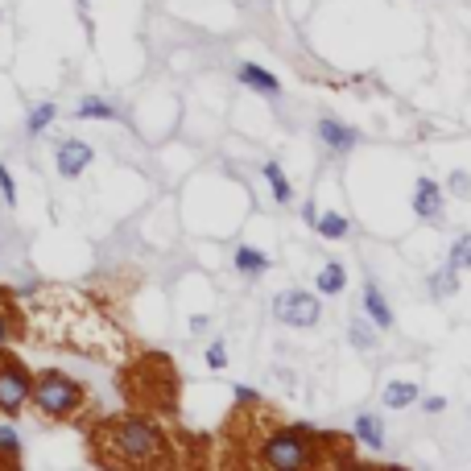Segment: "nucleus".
<instances>
[{"mask_svg":"<svg viewBox=\"0 0 471 471\" xmlns=\"http://www.w3.org/2000/svg\"><path fill=\"white\" fill-rule=\"evenodd\" d=\"M54 116H59V108H54V104H38V108H30V116H25V133H30V137L46 133V128L54 125Z\"/></svg>","mask_w":471,"mask_h":471,"instance_id":"nucleus-21","label":"nucleus"},{"mask_svg":"<svg viewBox=\"0 0 471 471\" xmlns=\"http://www.w3.org/2000/svg\"><path fill=\"white\" fill-rule=\"evenodd\" d=\"M30 384H33V373L17 356H9L0 347V413L5 418H17L25 405H30Z\"/></svg>","mask_w":471,"mask_h":471,"instance_id":"nucleus-5","label":"nucleus"},{"mask_svg":"<svg viewBox=\"0 0 471 471\" xmlns=\"http://www.w3.org/2000/svg\"><path fill=\"white\" fill-rule=\"evenodd\" d=\"M426 285H430V298H439V302H442V298H451L455 290H459V269L447 261V269L430 273V282H426Z\"/></svg>","mask_w":471,"mask_h":471,"instance_id":"nucleus-19","label":"nucleus"},{"mask_svg":"<svg viewBox=\"0 0 471 471\" xmlns=\"http://www.w3.org/2000/svg\"><path fill=\"white\" fill-rule=\"evenodd\" d=\"M418 397H422V384L418 381H389L381 389L384 410H410V405H418Z\"/></svg>","mask_w":471,"mask_h":471,"instance_id":"nucleus-13","label":"nucleus"},{"mask_svg":"<svg viewBox=\"0 0 471 471\" xmlns=\"http://www.w3.org/2000/svg\"><path fill=\"white\" fill-rule=\"evenodd\" d=\"M418 405H422L426 413H442L447 410V397H418Z\"/></svg>","mask_w":471,"mask_h":471,"instance_id":"nucleus-28","label":"nucleus"},{"mask_svg":"<svg viewBox=\"0 0 471 471\" xmlns=\"http://www.w3.org/2000/svg\"><path fill=\"white\" fill-rule=\"evenodd\" d=\"M91 451L108 467H166L174 463V447L162 422L145 413H125V418H104L91 430Z\"/></svg>","mask_w":471,"mask_h":471,"instance_id":"nucleus-1","label":"nucleus"},{"mask_svg":"<svg viewBox=\"0 0 471 471\" xmlns=\"http://www.w3.org/2000/svg\"><path fill=\"white\" fill-rule=\"evenodd\" d=\"M91 157H96V149H91L88 141L67 137V141H59V149H54V166H59L62 178H78L91 166Z\"/></svg>","mask_w":471,"mask_h":471,"instance_id":"nucleus-7","label":"nucleus"},{"mask_svg":"<svg viewBox=\"0 0 471 471\" xmlns=\"http://www.w3.org/2000/svg\"><path fill=\"white\" fill-rule=\"evenodd\" d=\"M0 463H5V467H17L21 463V439L9 422H0Z\"/></svg>","mask_w":471,"mask_h":471,"instance_id":"nucleus-20","label":"nucleus"},{"mask_svg":"<svg viewBox=\"0 0 471 471\" xmlns=\"http://www.w3.org/2000/svg\"><path fill=\"white\" fill-rule=\"evenodd\" d=\"M352 439H360L364 447H373V451H384V442H389V426H384L381 413H360L352 426Z\"/></svg>","mask_w":471,"mask_h":471,"instance_id":"nucleus-12","label":"nucleus"},{"mask_svg":"<svg viewBox=\"0 0 471 471\" xmlns=\"http://www.w3.org/2000/svg\"><path fill=\"white\" fill-rule=\"evenodd\" d=\"M314 227H319V236H323V240H344V236L352 232V224H347V216H339V211H319V219H314Z\"/></svg>","mask_w":471,"mask_h":471,"instance_id":"nucleus-18","label":"nucleus"},{"mask_svg":"<svg viewBox=\"0 0 471 471\" xmlns=\"http://www.w3.org/2000/svg\"><path fill=\"white\" fill-rule=\"evenodd\" d=\"M347 339H352L356 352H373V347H376V335H373V327L364 323V319H352V323H347Z\"/></svg>","mask_w":471,"mask_h":471,"instance_id":"nucleus-22","label":"nucleus"},{"mask_svg":"<svg viewBox=\"0 0 471 471\" xmlns=\"http://www.w3.org/2000/svg\"><path fill=\"white\" fill-rule=\"evenodd\" d=\"M75 120H116V108L104 96H83L75 108Z\"/></svg>","mask_w":471,"mask_h":471,"instance_id":"nucleus-17","label":"nucleus"},{"mask_svg":"<svg viewBox=\"0 0 471 471\" xmlns=\"http://www.w3.org/2000/svg\"><path fill=\"white\" fill-rule=\"evenodd\" d=\"M314 290H319V294H327V298L344 294V290H347V269L339 265V261H327L323 273H314Z\"/></svg>","mask_w":471,"mask_h":471,"instance_id":"nucleus-15","label":"nucleus"},{"mask_svg":"<svg viewBox=\"0 0 471 471\" xmlns=\"http://www.w3.org/2000/svg\"><path fill=\"white\" fill-rule=\"evenodd\" d=\"M455 269H471V232H463L459 240L451 245V256H447Z\"/></svg>","mask_w":471,"mask_h":471,"instance_id":"nucleus-23","label":"nucleus"},{"mask_svg":"<svg viewBox=\"0 0 471 471\" xmlns=\"http://www.w3.org/2000/svg\"><path fill=\"white\" fill-rule=\"evenodd\" d=\"M203 360H207V368H211V373H224V368H227V344H224V339H216V344L207 347Z\"/></svg>","mask_w":471,"mask_h":471,"instance_id":"nucleus-24","label":"nucleus"},{"mask_svg":"<svg viewBox=\"0 0 471 471\" xmlns=\"http://www.w3.org/2000/svg\"><path fill=\"white\" fill-rule=\"evenodd\" d=\"M314 137L323 141L331 153H347V149L360 145V128L344 125V120H335V116H323L319 125H314Z\"/></svg>","mask_w":471,"mask_h":471,"instance_id":"nucleus-8","label":"nucleus"},{"mask_svg":"<svg viewBox=\"0 0 471 471\" xmlns=\"http://www.w3.org/2000/svg\"><path fill=\"white\" fill-rule=\"evenodd\" d=\"M323 451H339L352 459V439L344 434H323L314 426H273V430L261 439V451H256V463H265L273 471H298V467H319L327 463Z\"/></svg>","mask_w":471,"mask_h":471,"instance_id":"nucleus-2","label":"nucleus"},{"mask_svg":"<svg viewBox=\"0 0 471 471\" xmlns=\"http://www.w3.org/2000/svg\"><path fill=\"white\" fill-rule=\"evenodd\" d=\"M364 314H368V323H373L376 331H389L392 327V306H389V298L381 294L376 282H364Z\"/></svg>","mask_w":471,"mask_h":471,"instance_id":"nucleus-11","label":"nucleus"},{"mask_svg":"<svg viewBox=\"0 0 471 471\" xmlns=\"http://www.w3.org/2000/svg\"><path fill=\"white\" fill-rule=\"evenodd\" d=\"M273 319L282 327H314L319 319H323V302L310 294V290H282V294L273 298Z\"/></svg>","mask_w":471,"mask_h":471,"instance_id":"nucleus-6","label":"nucleus"},{"mask_svg":"<svg viewBox=\"0 0 471 471\" xmlns=\"http://www.w3.org/2000/svg\"><path fill=\"white\" fill-rule=\"evenodd\" d=\"M236 78H240L245 88L261 91V96H282V78H277L273 70H265L261 62H240V67H236Z\"/></svg>","mask_w":471,"mask_h":471,"instance_id":"nucleus-10","label":"nucleus"},{"mask_svg":"<svg viewBox=\"0 0 471 471\" xmlns=\"http://www.w3.org/2000/svg\"><path fill=\"white\" fill-rule=\"evenodd\" d=\"M302 219L314 227V219H319V211H314V203H306V207H302Z\"/></svg>","mask_w":471,"mask_h":471,"instance_id":"nucleus-29","label":"nucleus"},{"mask_svg":"<svg viewBox=\"0 0 471 471\" xmlns=\"http://www.w3.org/2000/svg\"><path fill=\"white\" fill-rule=\"evenodd\" d=\"M30 402L38 405V413L50 418V422H70V418H78V413L88 410V389L75 376L59 373V368H46V373L33 376Z\"/></svg>","mask_w":471,"mask_h":471,"instance_id":"nucleus-4","label":"nucleus"},{"mask_svg":"<svg viewBox=\"0 0 471 471\" xmlns=\"http://www.w3.org/2000/svg\"><path fill=\"white\" fill-rule=\"evenodd\" d=\"M88 5H91V0H78V9H88Z\"/></svg>","mask_w":471,"mask_h":471,"instance_id":"nucleus-30","label":"nucleus"},{"mask_svg":"<svg viewBox=\"0 0 471 471\" xmlns=\"http://www.w3.org/2000/svg\"><path fill=\"white\" fill-rule=\"evenodd\" d=\"M442 207H447V195H442L439 182H434V178H418V182H413V216L430 224V219L442 216Z\"/></svg>","mask_w":471,"mask_h":471,"instance_id":"nucleus-9","label":"nucleus"},{"mask_svg":"<svg viewBox=\"0 0 471 471\" xmlns=\"http://www.w3.org/2000/svg\"><path fill=\"white\" fill-rule=\"evenodd\" d=\"M232 265H236V273H245V277H265L269 273V256L261 253V248H253V245H236V253H232Z\"/></svg>","mask_w":471,"mask_h":471,"instance_id":"nucleus-14","label":"nucleus"},{"mask_svg":"<svg viewBox=\"0 0 471 471\" xmlns=\"http://www.w3.org/2000/svg\"><path fill=\"white\" fill-rule=\"evenodd\" d=\"M0 195H5V207H17V182H13L9 166H0Z\"/></svg>","mask_w":471,"mask_h":471,"instance_id":"nucleus-26","label":"nucleus"},{"mask_svg":"<svg viewBox=\"0 0 471 471\" xmlns=\"http://www.w3.org/2000/svg\"><path fill=\"white\" fill-rule=\"evenodd\" d=\"M261 174H265V182H269V190H273L277 203H282V207L294 203V187H290V178H285V170L277 166V162H265V170H261Z\"/></svg>","mask_w":471,"mask_h":471,"instance_id":"nucleus-16","label":"nucleus"},{"mask_svg":"<svg viewBox=\"0 0 471 471\" xmlns=\"http://www.w3.org/2000/svg\"><path fill=\"white\" fill-rule=\"evenodd\" d=\"M232 397H236V405H240V410H256V405H261V392L248 389V384H236Z\"/></svg>","mask_w":471,"mask_h":471,"instance_id":"nucleus-25","label":"nucleus"},{"mask_svg":"<svg viewBox=\"0 0 471 471\" xmlns=\"http://www.w3.org/2000/svg\"><path fill=\"white\" fill-rule=\"evenodd\" d=\"M125 392L137 405H149L157 413H174L178 405V373L166 356H145L128 368L125 376Z\"/></svg>","mask_w":471,"mask_h":471,"instance_id":"nucleus-3","label":"nucleus"},{"mask_svg":"<svg viewBox=\"0 0 471 471\" xmlns=\"http://www.w3.org/2000/svg\"><path fill=\"white\" fill-rule=\"evenodd\" d=\"M451 195H459V199L471 195V178L463 174V170H455V174H451Z\"/></svg>","mask_w":471,"mask_h":471,"instance_id":"nucleus-27","label":"nucleus"}]
</instances>
